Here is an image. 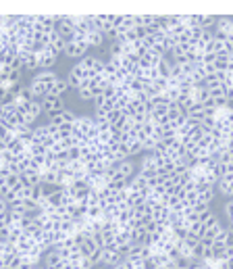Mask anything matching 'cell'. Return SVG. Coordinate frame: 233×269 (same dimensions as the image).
<instances>
[{"mask_svg": "<svg viewBox=\"0 0 233 269\" xmlns=\"http://www.w3.org/2000/svg\"><path fill=\"white\" fill-rule=\"evenodd\" d=\"M42 107H44V113H48L50 117L61 115L67 109L65 102H62V98H59V96H50V94H48L46 98H42Z\"/></svg>", "mask_w": 233, "mask_h": 269, "instance_id": "obj_1", "label": "cell"}, {"mask_svg": "<svg viewBox=\"0 0 233 269\" xmlns=\"http://www.w3.org/2000/svg\"><path fill=\"white\" fill-rule=\"evenodd\" d=\"M56 32L61 33L65 40H69L75 33V15H62L59 17V25H56Z\"/></svg>", "mask_w": 233, "mask_h": 269, "instance_id": "obj_2", "label": "cell"}, {"mask_svg": "<svg viewBox=\"0 0 233 269\" xmlns=\"http://www.w3.org/2000/svg\"><path fill=\"white\" fill-rule=\"evenodd\" d=\"M36 57H38L40 69H52V67L56 65V61H59V54H56L54 48H50V46H46L44 50L36 54Z\"/></svg>", "mask_w": 233, "mask_h": 269, "instance_id": "obj_3", "label": "cell"}, {"mask_svg": "<svg viewBox=\"0 0 233 269\" xmlns=\"http://www.w3.org/2000/svg\"><path fill=\"white\" fill-rule=\"evenodd\" d=\"M33 79L40 81V84H44V86L48 88V94H50V88H52L61 78L52 71V69H40V71L33 73Z\"/></svg>", "mask_w": 233, "mask_h": 269, "instance_id": "obj_4", "label": "cell"}, {"mask_svg": "<svg viewBox=\"0 0 233 269\" xmlns=\"http://www.w3.org/2000/svg\"><path fill=\"white\" fill-rule=\"evenodd\" d=\"M117 174H119V177H123V179H127V182H131L133 175L138 174L133 158H125V161H119V163H117Z\"/></svg>", "mask_w": 233, "mask_h": 269, "instance_id": "obj_5", "label": "cell"}, {"mask_svg": "<svg viewBox=\"0 0 233 269\" xmlns=\"http://www.w3.org/2000/svg\"><path fill=\"white\" fill-rule=\"evenodd\" d=\"M90 50L88 46H79V44H73V42H67V50H65V57L67 59H83L86 52Z\"/></svg>", "mask_w": 233, "mask_h": 269, "instance_id": "obj_6", "label": "cell"}, {"mask_svg": "<svg viewBox=\"0 0 233 269\" xmlns=\"http://www.w3.org/2000/svg\"><path fill=\"white\" fill-rule=\"evenodd\" d=\"M61 263H62V259H61V254H59V251H56L54 246L44 254V261H42V265L48 267V269H56Z\"/></svg>", "mask_w": 233, "mask_h": 269, "instance_id": "obj_7", "label": "cell"}, {"mask_svg": "<svg viewBox=\"0 0 233 269\" xmlns=\"http://www.w3.org/2000/svg\"><path fill=\"white\" fill-rule=\"evenodd\" d=\"M69 90H73V88L69 86V81H67L65 78H61V79L50 88V96H59V98H62V94L69 92Z\"/></svg>", "mask_w": 233, "mask_h": 269, "instance_id": "obj_8", "label": "cell"}, {"mask_svg": "<svg viewBox=\"0 0 233 269\" xmlns=\"http://www.w3.org/2000/svg\"><path fill=\"white\" fill-rule=\"evenodd\" d=\"M104 38H107V33H104V32H100V30H92V32L88 33V44H90V48L102 46Z\"/></svg>", "mask_w": 233, "mask_h": 269, "instance_id": "obj_9", "label": "cell"}, {"mask_svg": "<svg viewBox=\"0 0 233 269\" xmlns=\"http://www.w3.org/2000/svg\"><path fill=\"white\" fill-rule=\"evenodd\" d=\"M42 113H44V107H42V100H31V102H30V107H27V117H30L31 121H36Z\"/></svg>", "mask_w": 233, "mask_h": 269, "instance_id": "obj_10", "label": "cell"}, {"mask_svg": "<svg viewBox=\"0 0 233 269\" xmlns=\"http://www.w3.org/2000/svg\"><path fill=\"white\" fill-rule=\"evenodd\" d=\"M6 150H11L13 155H21V153H25V144H23V140L21 138H13V140H9L6 142Z\"/></svg>", "mask_w": 233, "mask_h": 269, "instance_id": "obj_11", "label": "cell"}, {"mask_svg": "<svg viewBox=\"0 0 233 269\" xmlns=\"http://www.w3.org/2000/svg\"><path fill=\"white\" fill-rule=\"evenodd\" d=\"M38 190H40V196H44V198H50L54 192H59V190H62V188H59L56 184H48V182H42L40 186H38Z\"/></svg>", "mask_w": 233, "mask_h": 269, "instance_id": "obj_12", "label": "cell"}, {"mask_svg": "<svg viewBox=\"0 0 233 269\" xmlns=\"http://www.w3.org/2000/svg\"><path fill=\"white\" fill-rule=\"evenodd\" d=\"M75 92L81 102H94V94H92V90H90V84H83L79 90H75Z\"/></svg>", "mask_w": 233, "mask_h": 269, "instance_id": "obj_13", "label": "cell"}, {"mask_svg": "<svg viewBox=\"0 0 233 269\" xmlns=\"http://www.w3.org/2000/svg\"><path fill=\"white\" fill-rule=\"evenodd\" d=\"M23 69H11V75H9V79H11V84H15L19 86L21 84V79H23Z\"/></svg>", "mask_w": 233, "mask_h": 269, "instance_id": "obj_14", "label": "cell"}, {"mask_svg": "<svg viewBox=\"0 0 233 269\" xmlns=\"http://www.w3.org/2000/svg\"><path fill=\"white\" fill-rule=\"evenodd\" d=\"M96 63H98V57H92V54H86V57L79 61V65H83L86 69H90V71L96 67Z\"/></svg>", "mask_w": 233, "mask_h": 269, "instance_id": "obj_15", "label": "cell"}, {"mask_svg": "<svg viewBox=\"0 0 233 269\" xmlns=\"http://www.w3.org/2000/svg\"><path fill=\"white\" fill-rule=\"evenodd\" d=\"M11 211V205L4 201V198H0V215H6V213Z\"/></svg>", "mask_w": 233, "mask_h": 269, "instance_id": "obj_16", "label": "cell"}, {"mask_svg": "<svg viewBox=\"0 0 233 269\" xmlns=\"http://www.w3.org/2000/svg\"><path fill=\"white\" fill-rule=\"evenodd\" d=\"M4 269H11V267H4Z\"/></svg>", "mask_w": 233, "mask_h": 269, "instance_id": "obj_17", "label": "cell"}]
</instances>
